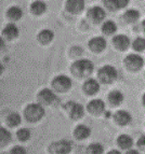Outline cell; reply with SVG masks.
I'll list each match as a JSON object with an SVG mask.
<instances>
[{
    "instance_id": "1",
    "label": "cell",
    "mask_w": 145,
    "mask_h": 154,
    "mask_svg": "<svg viewBox=\"0 0 145 154\" xmlns=\"http://www.w3.org/2000/svg\"><path fill=\"white\" fill-rule=\"evenodd\" d=\"M94 65L89 59H78L72 65V73L78 78H87L93 72Z\"/></svg>"
},
{
    "instance_id": "2",
    "label": "cell",
    "mask_w": 145,
    "mask_h": 154,
    "mask_svg": "<svg viewBox=\"0 0 145 154\" xmlns=\"http://www.w3.org/2000/svg\"><path fill=\"white\" fill-rule=\"evenodd\" d=\"M44 116V109L40 103H29L24 110V116L28 122L35 123L40 121Z\"/></svg>"
},
{
    "instance_id": "3",
    "label": "cell",
    "mask_w": 145,
    "mask_h": 154,
    "mask_svg": "<svg viewBox=\"0 0 145 154\" xmlns=\"http://www.w3.org/2000/svg\"><path fill=\"white\" fill-rule=\"evenodd\" d=\"M98 77L102 83L109 84L117 79V70L111 65H105L98 71Z\"/></svg>"
},
{
    "instance_id": "4",
    "label": "cell",
    "mask_w": 145,
    "mask_h": 154,
    "mask_svg": "<svg viewBox=\"0 0 145 154\" xmlns=\"http://www.w3.org/2000/svg\"><path fill=\"white\" fill-rule=\"evenodd\" d=\"M52 88L59 93L67 92L72 88V80L67 75H60L52 80Z\"/></svg>"
},
{
    "instance_id": "5",
    "label": "cell",
    "mask_w": 145,
    "mask_h": 154,
    "mask_svg": "<svg viewBox=\"0 0 145 154\" xmlns=\"http://www.w3.org/2000/svg\"><path fill=\"white\" fill-rule=\"evenodd\" d=\"M49 151L51 154H69L72 151V141L69 140H59L50 144Z\"/></svg>"
},
{
    "instance_id": "6",
    "label": "cell",
    "mask_w": 145,
    "mask_h": 154,
    "mask_svg": "<svg viewBox=\"0 0 145 154\" xmlns=\"http://www.w3.org/2000/svg\"><path fill=\"white\" fill-rule=\"evenodd\" d=\"M38 101L40 103V105L44 106H52L59 101V98L55 95V93L52 92L50 88H44L38 93L37 95Z\"/></svg>"
},
{
    "instance_id": "7",
    "label": "cell",
    "mask_w": 145,
    "mask_h": 154,
    "mask_svg": "<svg viewBox=\"0 0 145 154\" xmlns=\"http://www.w3.org/2000/svg\"><path fill=\"white\" fill-rule=\"evenodd\" d=\"M124 65L130 71H139L142 69L143 65H144V59L142 56L137 54H129L124 58Z\"/></svg>"
},
{
    "instance_id": "8",
    "label": "cell",
    "mask_w": 145,
    "mask_h": 154,
    "mask_svg": "<svg viewBox=\"0 0 145 154\" xmlns=\"http://www.w3.org/2000/svg\"><path fill=\"white\" fill-rule=\"evenodd\" d=\"M64 108L66 110L69 111V116L72 120H79L85 114V108L82 107V105L74 101H69L64 106Z\"/></svg>"
},
{
    "instance_id": "9",
    "label": "cell",
    "mask_w": 145,
    "mask_h": 154,
    "mask_svg": "<svg viewBox=\"0 0 145 154\" xmlns=\"http://www.w3.org/2000/svg\"><path fill=\"white\" fill-rule=\"evenodd\" d=\"M87 15H88V17L90 18L93 23L98 24V23H101L104 18H105L106 13H105V11H104L101 7L95 5V7H93V8L89 9Z\"/></svg>"
},
{
    "instance_id": "10",
    "label": "cell",
    "mask_w": 145,
    "mask_h": 154,
    "mask_svg": "<svg viewBox=\"0 0 145 154\" xmlns=\"http://www.w3.org/2000/svg\"><path fill=\"white\" fill-rule=\"evenodd\" d=\"M87 110L94 116H100L105 111V103L101 99H93L87 105Z\"/></svg>"
},
{
    "instance_id": "11",
    "label": "cell",
    "mask_w": 145,
    "mask_h": 154,
    "mask_svg": "<svg viewBox=\"0 0 145 154\" xmlns=\"http://www.w3.org/2000/svg\"><path fill=\"white\" fill-rule=\"evenodd\" d=\"M89 48L92 52L101 53L106 48V40L103 37H94L89 41Z\"/></svg>"
},
{
    "instance_id": "12",
    "label": "cell",
    "mask_w": 145,
    "mask_h": 154,
    "mask_svg": "<svg viewBox=\"0 0 145 154\" xmlns=\"http://www.w3.org/2000/svg\"><path fill=\"white\" fill-rule=\"evenodd\" d=\"M113 44L117 50L126 51L130 45V39L129 37L124 35H117L113 38Z\"/></svg>"
},
{
    "instance_id": "13",
    "label": "cell",
    "mask_w": 145,
    "mask_h": 154,
    "mask_svg": "<svg viewBox=\"0 0 145 154\" xmlns=\"http://www.w3.org/2000/svg\"><path fill=\"white\" fill-rule=\"evenodd\" d=\"M82 90L87 95H95L100 90V84L95 79H88L83 83Z\"/></svg>"
},
{
    "instance_id": "14",
    "label": "cell",
    "mask_w": 145,
    "mask_h": 154,
    "mask_svg": "<svg viewBox=\"0 0 145 154\" xmlns=\"http://www.w3.org/2000/svg\"><path fill=\"white\" fill-rule=\"evenodd\" d=\"M66 5V10L72 14H77L80 13L85 9V1L82 0H68L65 3Z\"/></svg>"
},
{
    "instance_id": "15",
    "label": "cell",
    "mask_w": 145,
    "mask_h": 154,
    "mask_svg": "<svg viewBox=\"0 0 145 154\" xmlns=\"http://www.w3.org/2000/svg\"><path fill=\"white\" fill-rule=\"evenodd\" d=\"M114 120L118 125L124 126V125H128L131 122L132 118H131V114L129 112H127V111L124 110H119L114 114Z\"/></svg>"
},
{
    "instance_id": "16",
    "label": "cell",
    "mask_w": 145,
    "mask_h": 154,
    "mask_svg": "<svg viewBox=\"0 0 145 154\" xmlns=\"http://www.w3.org/2000/svg\"><path fill=\"white\" fill-rule=\"evenodd\" d=\"M2 36L8 40L18 38V28L14 24H8L2 30Z\"/></svg>"
},
{
    "instance_id": "17",
    "label": "cell",
    "mask_w": 145,
    "mask_h": 154,
    "mask_svg": "<svg viewBox=\"0 0 145 154\" xmlns=\"http://www.w3.org/2000/svg\"><path fill=\"white\" fill-rule=\"evenodd\" d=\"M90 135H91V129L89 128L88 126L82 125V124L78 125L75 128V131H74V136L77 139H79V140L88 138Z\"/></svg>"
},
{
    "instance_id": "18",
    "label": "cell",
    "mask_w": 145,
    "mask_h": 154,
    "mask_svg": "<svg viewBox=\"0 0 145 154\" xmlns=\"http://www.w3.org/2000/svg\"><path fill=\"white\" fill-rule=\"evenodd\" d=\"M53 38H54V33H53L52 30H50V29H44L37 36L38 41L41 44H49L53 40Z\"/></svg>"
},
{
    "instance_id": "19",
    "label": "cell",
    "mask_w": 145,
    "mask_h": 154,
    "mask_svg": "<svg viewBox=\"0 0 145 154\" xmlns=\"http://www.w3.org/2000/svg\"><path fill=\"white\" fill-rule=\"evenodd\" d=\"M128 3H129L128 0H105V1H104V5H106L107 8L111 11L124 8Z\"/></svg>"
},
{
    "instance_id": "20",
    "label": "cell",
    "mask_w": 145,
    "mask_h": 154,
    "mask_svg": "<svg viewBox=\"0 0 145 154\" xmlns=\"http://www.w3.org/2000/svg\"><path fill=\"white\" fill-rule=\"evenodd\" d=\"M108 101L111 106H119L124 101V95L120 91H111L107 96Z\"/></svg>"
},
{
    "instance_id": "21",
    "label": "cell",
    "mask_w": 145,
    "mask_h": 154,
    "mask_svg": "<svg viewBox=\"0 0 145 154\" xmlns=\"http://www.w3.org/2000/svg\"><path fill=\"white\" fill-rule=\"evenodd\" d=\"M7 16L10 18L11 21H18V20L23 16V11H22V9L20 8V7L13 5V7L8 9V11H7Z\"/></svg>"
},
{
    "instance_id": "22",
    "label": "cell",
    "mask_w": 145,
    "mask_h": 154,
    "mask_svg": "<svg viewBox=\"0 0 145 154\" xmlns=\"http://www.w3.org/2000/svg\"><path fill=\"white\" fill-rule=\"evenodd\" d=\"M117 143L118 146L121 148V149H130L131 146H133V140L132 138L128 135H120L118 138H117Z\"/></svg>"
},
{
    "instance_id": "23",
    "label": "cell",
    "mask_w": 145,
    "mask_h": 154,
    "mask_svg": "<svg viewBox=\"0 0 145 154\" xmlns=\"http://www.w3.org/2000/svg\"><path fill=\"white\" fill-rule=\"evenodd\" d=\"M46 10H47V5L44 1H34L31 5V11L35 15H41L42 13L46 12Z\"/></svg>"
},
{
    "instance_id": "24",
    "label": "cell",
    "mask_w": 145,
    "mask_h": 154,
    "mask_svg": "<svg viewBox=\"0 0 145 154\" xmlns=\"http://www.w3.org/2000/svg\"><path fill=\"white\" fill-rule=\"evenodd\" d=\"M124 21L128 22V23H134L140 17V12L137 10H134V9H131V10H128L124 12Z\"/></svg>"
},
{
    "instance_id": "25",
    "label": "cell",
    "mask_w": 145,
    "mask_h": 154,
    "mask_svg": "<svg viewBox=\"0 0 145 154\" xmlns=\"http://www.w3.org/2000/svg\"><path fill=\"white\" fill-rule=\"evenodd\" d=\"M104 148L101 143H91L88 146L87 150H85V153L87 154H103Z\"/></svg>"
},
{
    "instance_id": "26",
    "label": "cell",
    "mask_w": 145,
    "mask_h": 154,
    "mask_svg": "<svg viewBox=\"0 0 145 154\" xmlns=\"http://www.w3.org/2000/svg\"><path fill=\"white\" fill-rule=\"evenodd\" d=\"M7 123H8L9 126H18L21 124V116L16 112H12L10 113L8 116H7Z\"/></svg>"
},
{
    "instance_id": "27",
    "label": "cell",
    "mask_w": 145,
    "mask_h": 154,
    "mask_svg": "<svg viewBox=\"0 0 145 154\" xmlns=\"http://www.w3.org/2000/svg\"><path fill=\"white\" fill-rule=\"evenodd\" d=\"M116 30H117V26L113 21L105 22L103 24V26H102V31L105 35H113L114 32H116Z\"/></svg>"
},
{
    "instance_id": "28",
    "label": "cell",
    "mask_w": 145,
    "mask_h": 154,
    "mask_svg": "<svg viewBox=\"0 0 145 154\" xmlns=\"http://www.w3.org/2000/svg\"><path fill=\"white\" fill-rule=\"evenodd\" d=\"M11 141V133L5 129V127H1L0 128V142H1V146H5Z\"/></svg>"
},
{
    "instance_id": "29",
    "label": "cell",
    "mask_w": 145,
    "mask_h": 154,
    "mask_svg": "<svg viewBox=\"0 0 145 154\" xmlns=\"http://www.w3.org/2000/svg\"><path fill=\"white\" fill-rule=\"evenodd\" d=\"M16 136H18V139L20 141H27L31 136V129L28 128H21L18 129V133H16Z\"/></svg>"
},
{
    "instance_id": "30",
    "label": "cell",
    "mask_w": 145,
    "mask_h": 154,
    "mask_svg": "<svg viewBox=\"0 0 145 154\" xmlns=\"http://www.w3.org/2000/svg\"><path fill=\"white\" fill-rule=\"evenodd\" d=\"M132 46L137 52H142L145 49V39L142 38V37L135 38V40L133 41Z\"/></svg>"
},
{
    "instance_id": "31",
    "label": "cell",
    "mask_w": 145,
    "mask_h": 154,
    "mask_svg": "<svg viewBox=\"0 0 145 154\" xmlns=\"http://www.w3.org/2000/svg\"><path fill=\"white\" fill-rule=\"evenodd\" d=\"M10 154H27V151H26V149L24 148V146H15L12 148Z\"/></svg>"
},
{
    "instance_id": "32",
    "label": "cell",
    "mask_w": 145,
    "mask_h": 154,
    "mask_svg": "<svg viewBox=\"0 0 145 154\" xmlns=\"http://www.w3.org/2000/svg\"><path fill=\"white\" fill-rule=\"evenodd\" d=\"M82 54V49L80 46H72L70 49V55L72 56H80Z\"/></svg>"
},
{
    "instance_id": "33",
    "label": "cell",
    "mask_w": 145,
    "mask_h": 154,
    "mask_svg": "<svg viewBox=\"0 0 145 154\" xmlns=\"http://www.w3.org/2000/svg\"><path fill=\"white\" fill-rule=\"evenodd\" d=\"M137 146H139L141 150L145 151V136H142L137 140Z\"/></svg>"
},
{
    "instance_id": "34",
    "label": "cell",
    "mask_w": 145,
    "mask_h": 154,
    "mask_svg": "<svg viewBox=\"0 0 145 154\" xmlns=\"http://www.w3.org/2000/svg\"><path fill=\"white\" fill-rule=\"evenodd\" d=\"M126 154H140V153H139V151H137V150L131 149V150H128V152Z\"/></svg>"
},
{
    "instance_id": "35",
    "label": "cell",
    "mask_w": 145,
    "mask_h": 154,
    "mask_svg": "<svg viewBox=\"0 0 145 154\" xmlns=\"http://www.w3.org/2000/svg\"><path fill=\"white\" fill-rule=\"evenodd\" d=\"M107 154H121L118 150H111Z\"/></svg>"
},
{
    "instance_id": "36",
    "label": "cell",
    "mask_w": 145,
    "mask_h": 154,
    "mask_svg": "<svg viewBox=\"0 0 145 154\" xmlns=\"http://www.w3.org/2000/svg\"><path fill=\"white\" fill-rule=\"evenodd\" d=\"M142 27H143V31H144V33H145V21H143V23H142Z\"/></svg>"
},
{
    "instance_id": "37",
    "label": "cell",
    "mask_w": 145,
    "mask_h": 154,
    "mask_svg": "<svg viewBox=\"0 0 145 154\" xmlns=\"http://www.w3.org/2000/svg\"><path fill=\"white\" fill-rule=\"evenodd\" d=\"M142 101H143V105L145 106V94L143 95V98H142Z\"/></svg>"
}]
</instances>
